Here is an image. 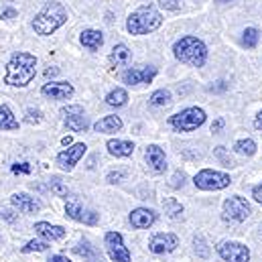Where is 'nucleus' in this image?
<instances>
[{"mask_svg":"<svg viewBox=\"0 0 262 262\" xmlns=\"http://www.w3.org/2000/svg\"><path fill=\"white\" fill-rule=\"evenodd\" d=\"M35 71H37V59L31 55V53H14L12 59L8 61L6 66V75H4V81L8 85H27L33 81L35 77Z\"/></svg>","mask_w":262,"mask_h":262,"instance_id":"1","label":"nucleus"},{"mask_svg":"<svg viewBox=\"0 0 262 262\" xmlns=\"http://www.w3.org/2000/svg\"><path fill=\"white\" fill-rule=\"evenodd\" d=\"M173 53H175V57L181 63L191 67H201L205 63V59H207V47H205V43L201 39H197V37H191V35L181 37L173 45Z\"/></svg>","mask_w":262,"mask_h":262,"instance_id":"2","label":"nucleus"},{"mask_svg":"<svg viewBox=\"0 0 262 262\" xmlns=\"http://www.w3.org/2000/svg\"><path fill=\"white\" fill-rule=\"evenodd\" d=\"M163 25V16L152 6H140L132 12L126 20V31L130 35H148L155 33Z\"/></svg>","mask_w":262,"mask_h":262,"instance_id":"3","label":"nucleus"},{"mask_svg":"<svg viewBox=\"0 0 262 262\" xmlns=\"http://www.w3.org/2000/svg\"><path fill=\"white\" fill-rule=\"evenodd\" d=\"M67 20V10L59 2H49L33 20V29L37 35H51L55 33L63 23Z\"/></svg>","mask_w":262,"mask_h":262,"instance_id":"4","label":"nucleus"},{"mask_svg":"<svg viewBox=\"0 0 262 262\" xmlns=\"http://www.w3.org/2000/svg\"><path fill=\"white\" fill-rule=\"evenodd\" d=\"M205 122V112L201 108H185L179 114L169 118V124L177 132H191L197 130Z\"/></svg>","mask_w":262,"mask_h":262,"instance_id":"5","label":"nucleus"},{"mask_svg":"<svg viewBox=\"0 0 262 262\" xmlns=\"http://www.w3.org/2000/svg\"><path fill=\"white\" fill-rule=\"evenodd\" d=\"M230 181H232L230 175L220 173V171H211V169H203V171H199V173L195 175V179H193L195 187L197 189H201V191H220V189L228 187Z\"/></svg>","mask_w":262,"mask_h":262,"instance_id":"6","label":"nucleus"},{"mask_svg":"<svg viewBox=\"0 0 262 262\" xmlns=\"http://www.w3.org/2000/svg\"><path fill=\"white\" fill-rule=\"evenodd\" d=\"M104 242H106V252H108L110 260L130 262V252H128V248L124 246L122 234H118V232H108L106 238H104Z\"/></svg>","mask_w":262,"mask_h":262,"instance_id":"7","label":"nucleus"},{"mask_svg":"<svg viewBox=\"0 0 262 262\" xmlns=\"http://www.w3.org/2000/svg\"><path fill=\"white\" fill-rule=\"evenodd\" d=\"M250 215V203L240 195H234L224 201V217L230 222H244Z\"/></svg>","mask_w":262,"mask_h":262,"instance_id":"8","label":"nucleus"},{"mask_svg":"<svg viewBox=\"0 0 262 262\" xmlns=\"http://www.w3.org/2000/svg\"><path fill=\"white\" fill-rule=\"evenodd\" d=\"M217 254L226 262H248L250 260V250L248 246L240 242H222L217 246Z\"/></svg>","mask_w":262,"mask_h":262,"instance_id":"9","label":"nucleus"},{"mask_svg":"<svg viewBox=\"0 0 262 262\" xmlns=\"http://www.w3.org/2000/svg\"><path fill=\"white\" fill-rule=\"evenodd\" d=\"M66 213L71 220H75V222H79V224H85V226H96L98 220H100V215H98L94 209H88V207H83V205L77 203V201H67Z\"/></svg>","mask_w":262,"mask_h":262,"instance_id":"10","label":"nucleus"},{"mask_svg":"<svg viewBox=\"0 0 262 262\" xmlns=\"http://www.w3.org/2000/svg\"><path fill=\"white\" fill-rule=\"evenodd\" d=\"M179 246V238L175 234H169V232H159L150 238L148 242V248L150 252L155 254H167V252H173L175 248Z\"/></svg>","mask_w":262,"mask_h":262,"instance_id":"11","label":"nucleus"},{"mask_svg":"<svg viewBox=\"0 0 262 262\" xmlns=\"http://www.w3.org/2000/svg\"><path fill=\"white\" fill-rule=\"evenodd\" d=\"M85 144L83 142H77V144H71L67 150H63V152H59L57 155V165L63 169V171H71L75 165H77V161L85 155Z\"/></svg>","mask_w":262,"mask_h":262,"instance_id":"12","label":"nucleus"},{"mask_svg":"<svg viewBox=\"0 0 262 262\" xmlns=\"http://www.w3.org/2000/svg\"><path fill=\"white\" fill-rule=\"evenodd\" d=\"M144 159H146V165L150 167L152 173H165L167 171V157H165V150L157 144H150L144 152Z\"/></svg>","mask_w":262,"mask_h":262,"instance_id":"13","label":"nucleus"},{"mask_svg":"<svg viewBox=\"0 0 262 262\" xmlns=\"http://www.w3.org/2000/svg\"><path fill=\"white\" fill-rule=\"evenodd\" d=\"M155 75H157V67L146 66L142 67V69H128V71H124L122 79L128 85H138V83H150L155 79Z\"/></svg>","mask_w":262,"mask_h":262,"instance_id":"14","label":"nucleus"},{"mask_svg":"<svg viewBox=\"0 0 262 262\" xmlns=\"http://www.w3.org/2000/svg\"><path fill=\"white\" fill-rule=\"evenodd\" d=\"M41 92L51 100H67L73 96V85L67 81H51V83H45Z\"/></svg>","mask_w":262,"mask_h":262,"instance_id":"15","label":"nucleus"},{"mask_svg":"<svg viewBox=\"0 0 262 262\" xmlns=\"http://www.w3.org/2000/svg\"><path fill=\"white\" fill-rule=\"evenodd\" d=\"M155 222H157V213H155L152 209L138 207V209H134L130 213V224H132V228H136V230L150 228Z\"/></svg>","mask_w":262,"mask_h":262,"instance_id":"16","label":"nucleus"},{"mask_svg":"<svg viewBox=\"0 0 262 262\" xmlns=\"http://www.w3.org/2000/svg\"><path fill=\"white\" fill-rule=\"evenodd\" d=\"M10 201H12V205L18 207L23 213H37V211L41 209V201L35 199L33 195H29V193H14V195L10 197Z\"/></svg>","mask_w":262,"mask_h":262,"instance_id":"17","label":"nucleus"},{"mask_svg":"<svg viewBox=\"0 0 262 262\" xmlns=\"http://www.w3.org/2000/svg\"><path fill=\"white\" fill-rule=\"evenodd\" d=\"M35 232L41 236V238H45L47 242L51 240H61L63 236H66V228H61V226H53V224H47V222H39V224H35Z\"/></svg>","mask_w":262,"mask_h":262,"instance_id":"18","label":"nucleus"},{"mask_svg":"<svg viewBox=\"0 0 262 262\" xmlns=\"http://www.w3.org/2000/svg\"><path fill=\"white\" fill-rule=\"evenodd\" d=\"M79 41H81V45H83L85 49H90V51H98V49L104 45V35H102L100 31H96V29H88V31L81 33Z\"/></svg>","mask_w":262,"mask_h":262,"instance_id":"19","label":"nucleus"},{"mask_svg":"<svg viewBox=\"0 0 262 262\" xmlns=\"http://www.w3.org/2000/svg\"><path fill=\"white\" fill-rule=\"evenodd\" d=\"M108 152L112 157H130L132 150H134V144L130 140H118V138H112L108 140Z\"/></svg>","mask_w":262,"mask_h":262,"instance_id":"20","label":"nucleus"},{"mask_svg":"<svg viewBox=\"0 0 262 262\" xmlns=\"http://www.w3.org/2000/svg\"><path fill=\"white\" fill-rule=\"evenodd\" d=\"M94 130L104 132V134L118 132V130H122V120H120L118 116H104L102 120H98V122L94 124Z\"/></svg>","mask_w":262,"mask_h":262,"instance_id":"21","label":"nucleus"},{"mask_svg":"<svg viewBox=\"0 0 262 262\" xmlns=\"http://www.w3.org/2000/svg\"><path fill=\"white\" fill-rule=\"evenodd\" d=\"M128 59H130V49H128L124 43L116 45V47L112 49V53H110V66L112 67L126 66V63H128Z\"/></svg>","mask_w":262,"mask_h":262,"instance_id":"22","label":"nucleus"},{"mask_svg":"<svg viewBox=\"0 0 262 262\" xmlns=\"http://www.w3.org/2000/svg\"><path fill=\"white\" fill-rule=\"evenodd\" d=\"M16 128H18V120L14 118L12 110L6 104H2L0 106V130H16Z\"/></svg>","mask_w":262,"mask_h":262,"instance_id":"23","label":"nucleus"},{"mask_svg":"<svg viewBox=\"0 0 262 262\" xmlns=\"http://www.w3.org/2000/svg\"><path fill=\"white\" fill-rule=\"evenodd\" d=\"M73 252H75L77 256L85 258L88 262H102V256L98 254V250H96L90 242H81V244H77V246L73 248Z\"/></svg>","mask_w":262,"mask_h":262,"instance_id":"24","label":"nucleus"},{"mask_svg":"<svg viewBox=\"0 0 262 262\" xmlns=\"http://www.w3.org/2000/svg\"><path fill=\"white\" fill-rule=\"evenodd\" d=\"M126 102H128V94H126V90H122V88H116V90H112V92L106 96V104L112 106V108H120V106H124Z\"/></svg>","mask_w":262,"mask_h":262,"instance_id":"25","label":"nucleus"},{"mask_svg":"<svg viewBox=\"0 0 262 262\" xmlns=\"http://www.w3.org/2000/svg\"><path fill=\"white\" fill-rule=\"evenodd\" d=\"M66 124L67 128L71 132H85L88 130V118H85V114H77V116H67L66 118Z\"/></svg>","mask_w":262,"mask_h":262,"instance_id":"26","label":"nucleus"},{"mask_svg":"<svg viewBox=\"0 0 262 262\" xmlns=\"http://www.w3.org/2000/svg\"><path fill=\"white\" fill-rule=\"evenodd\" d=\"M163 209H165V213L169 217H179L183 213V205L175 197H165L163 199Z\"/></svg>","mask_w":262,"mask_h":262,"instance_id":"27","label":"nucleus"},{"mask_svg":"<svg viewBox=\"0 0 262 262\" xmlns=\"http://www.w3.org/2000/svg\"><path fill=\"white\" fill-rule=\"evenodd\" d=\"M234 150H236L238 155L252 157V155L256 152V142H254L252 138H242V140H238V142L234 144Z\"/></svg>","mask_w":262,"mask_h":262,"instance_id":"28","label":"nucleus"},{"mask_svg":"<svg viewBox=\"0 0 262 262\" xmlns=\"http://www.w3.org/2000/svg\"><path fill=\"white\" fill-rule=\"evenodd\" d=\"M167 104H171V92L169 90H157L150 96V106L159 108V106H167Z\"/></svg>","mask_w":262,"mask_h":262,"instance_id":"29","label":"nucleus"},{"mask_svg":"<svg viewBox=\"0 0 262 262\" xmlns=\"http://www.w3.org/2000/svg\"><path fill=\"white\" fill-rule=\"evenodd\" d=\"M258 39H260V35H258V31L256 29H246L244 33H242V45L244 47H248V49H254L256 47V43H258Z\"/></svg>","mask_w":262,"mask_h":262,"instance_id":"30","label":"nucleus"},{"mask_svg":"<svg viewBox=\"0 0 262 262\" xmlns=\"http://www.w3.org/2000/svg\"><path fill=\"white\" fill-rule=\"evenodd\" d=\"M49 248L47 240H31L27 246H23V252H45Z\"/></svg>","mask_w":262,"mask_h":262,"instance_id":"31","label":"nucleus"},{"mask_svg":"<svg viewBox=\"0 0 262 262\" xmlns=\"http://www.w3.org/2000/svg\"><path fill=\"white\" fill-rule=\"evenodd\" d=\"M49 187H51V191H53L57 197H67V195H69L67 185H63V183H61V179H57V177H53V179L49 181Z\"/></svg>","mask_w":262,"mask_h":262,"instance_id":"32","label":"nucleus"},{"mask_svg":"<svg viewBox=\"0 0 262 262\" xmlns=\"http://www.w3.org/2000/svg\"><path fill=\"white\" fill-rule=\"evenodd\" d=\"M193 244H195V250H197V254L199 256H207L209 254V248H207V244H205V240L201 238V236H195V240H193Z\"/></svg>","mask_w":262,"mask_h":262,"instance_id":"33","label":"nucleus"},{"mask_svg":"<svg viewBox=\"0 0 262 262\" xmlns=\"http://www.w3.org/2000/svg\"><path fill=\"white\" fill-rule=\"evenodd\" d=\"M25 120H27L29 124H39V122H41V112H39V110H33V108H29V110H27V116H25Z\"/></svg>","mask_w":262,"mask_h":262,"instance_id":"34","label":"nucleus"},{"mask_svg":"<svg viewBox=\"0 0 262 262\" xmlns=\"http://www.w3.org/2000/svg\"><path fill=\"white\" fill-rule=\"evenodd\" d=\"M77 114H83V108L81 106H67L63 108V116H77Z\"/></svg>","mask_w":262,"mask_h":262,"instance_id":"35","label":"nucleus"},{"mask_svg":"<svg viewBox=\"0 0 262 262\" xmlns=\"http://www.w3.org/2000/svg\"><path fill=\"white\" fill-rule=\"evenodd\" d=\"M159 4L167 10H179V2L177 0H159Z\"/></svg>","mask_w":262,"mask_h":262,"instance_id":"36","label":"nucleus"},{"mask_svg":"<svg viewBox=\"0 0 262 262\" xmlns=\"http://www.w3.org/2000/svg\"><path fill=\"white\" fill-rule=\"evenodd\" d=\"M124 179V173L122 171H118V173H110L108 175V183H120Z\"/></svg>","mask_w":262,"mask_h":262,"instance_id":"37","label":"nucleus"},{"mask_svg":"<svg viewBox=\"0 0 262 262\" xmlns=\"http://www.w3.org/2000/svg\"><path fill=\"white\" fill-rule=\"evenodd\" d=\"M12 171H14V173H29V171H31V167H29L27 163H20V165L16 163V165L12 167Z\"/></svg>","mask_w":262,"mask_h":262,"instance_id":"38","label":"nucleus"},{"mask_svg":"<svg viewBox=\"0 0 262 262\" xmlns=\"http://www.w3.org/2000/svg\"><path fill=\"white\" fill-rule=\"evenodd\" d=\"M252 197H254V199H256V201H258V203L262 205V183L254 187V191H252Z\"/></svg>","mask_w":262,"mask_h":262,"instance_id":"39","label":"nucleus"},{"mask_svg":"<svg viewBox=\"0 0 262 262\" xmlns=\"http://www.w3.org/2000/svg\"><path fill=\"white\" fill-rule=\"evenodd\" d=\"M222 128H224V120H222V118H217V120L211 124V132H222Z\"/></svg>","mask_w":262,"mask_h":262,"instance_id":"40","label":"nucleus"},{"mask_svg":"<svg viewBox=\"0 0 262 262\" xmlns=\"http://www.w3.org/2000/svg\"><path fill=\"white\" fill-rule=\"evenodd\" d=\"M0 16H2V18H14V16H16V10H12V8L2 10V12H0Z\"/></svg>","mask_w":262,"mask_h":262,"instance_id":"41","label":"nucleus"},{"mask_svg":"<svg viewBox=\"0 0 262 262\" xmlns=\"http://www.w3.org/2000/svg\"><path fill=\"white\" fill-rule=\"evenodd\" d=\"M0 217H4V220H8V222H12V220H14V215H12V211H10V209H2V211H0Z\"/></svg>","mask_w":262,"mask_h":262,"instance_id":"42","label":"nucleus"},{"mask_svg":"<svg viewBox=\"0 0 262 262\" xmlns=\"http://www.w3.org/2000/svg\"><path fill=\"white\" fill-rule=\"evenodd\" d=\"M47 262H71L69 258H66V256H61V254H55V256H51Z\"/></svg>","mask_w":262,"mask_h":262,"instance_id":"43","label":"nucleus"},{"mask_svg":"<svg viewBox=\"0 0 262 262\" xmlns=\"http://www.w3.org/2000/svg\"><path fill=\"white\" fill-rule=\"evenodd\" d=\"M254 126H256L258 130H262V110L258 112V116H256V120H254Z\"/></svg>","mask_w":262,"mask_h":262,"instance_id":"44","label":"nucleus"},{"mask_svg":"<svg viewBox=\"0 0 262 262\" xmlns=\"http://www.w3.org/2000/svg\"><path fill=\"white\" fill-rule=\"evenodd\" d=\"M71 142H73L71 136H63V138H61V144H63V146H71Z\"/></svg>","mask_w":262,"mask_h":262,"instance_id":"45","label":"nucleus"},{"mask_svg":"<svg viewBox=\"0 0 262 262\" xmlns=\"http://www.w3.org/2000/svg\"><path fill=\"white\" fill-rule=\"evenodd\" d=\"M55 73H57V69H55V67H53V69H47V71H45V75H47V77H51V75H55Z\"/></svg>","mask_w":262,"mask_h":262,"instance_id":"46","label":"nucleus"},{"mask_svg":"<svg viewBox=\"0 0 262 262\" xmlns=\"http://www.w3.org/2000/svg\"><path fill=\"white\" fill-rule=\"evenodd\" d=\"M215 2H230V0H215Z\"/></svg>","mask_w":262,"mask_h":262,"instance_id":"47","label":"nucleus"}]
</instances>
